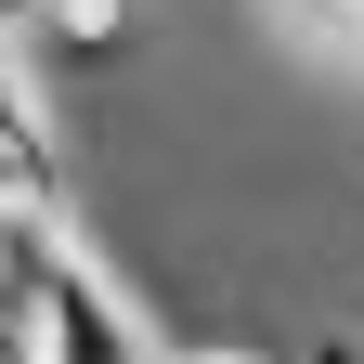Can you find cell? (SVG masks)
I'll list each match as a JSON object with an SVG mask.
<instances>
[{
	"mask_svg": "<svg viewBox=\"0 0 364 364\" xmlns=\"http://www.w3.org/2000/svg\"><path fill=\"white\" fill-rule=\"evenodd\" d=\"M130 26H144V0H14L26 65H117Z\"/></svg>",
	"mask_w": 364,
	"mask_h": 364,
	"instance_id": "obj_1",
	"label": "cell"
},
{
	"mask_svg": "<svg viewBox=\"0 0 364 364\" xmlns=\"http://www.w3.org/2000/svg\"><path fill=\"white\" fill-rule=\"evenodd\" d=\"M0 364H39V326H26L14 299H0Z\"/></svg>",
	"mask_w": 364,
	"mask_h": 364,
	"instance_id": "obj_2",
	"label": "cell"
},
{
	"mask_svg": "<svg viewBox=\"0 0 364 364\" xmlns=\"http://www.w3.org/2000/svg\"><path fill=\"white\" fill-rule=\"evenodd\" d=\"M156 364H273V351H221V338H208V351H156Z\"/></svg>",
	"mask_w": 364,
	"mask_h": 364,
	"instance_id": "obj_3",
	"label": "cell"
}]
</instances>
